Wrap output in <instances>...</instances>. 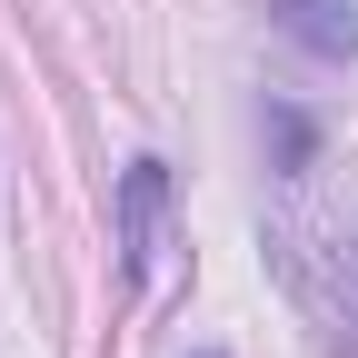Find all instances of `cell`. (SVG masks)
I'll return each mask as SVG.
<instances>
[{"instance_id":"obj_1","label":"cell","mask_w":358,"mask_h":358,"mask_svg":"<svg viewBox=\"0 0 358 358\" xmlns=\"http://www.w3.org/2000/svg\"><path fill=\"white\" fill-rule=\"evenodd\" d=\"M279 30L319 60H348L358 50V0H279Z\"/></svg>"}]
</instances>
